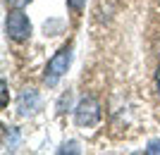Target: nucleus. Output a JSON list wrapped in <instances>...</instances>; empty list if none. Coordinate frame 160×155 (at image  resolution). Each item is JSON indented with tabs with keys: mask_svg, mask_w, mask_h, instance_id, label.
I'll return each instance as SVG.
<instances>
[{
	"mask_svg": "<svg viewBox=\"0 0 160 155\" xmlns=\"http://www.w3.org/2000/svg\"><path fill=\"white\" fill-rule=\"evenodd\" d=\"M69 62H72V46H65L60 48L58 53L48 60L46 65V74H43V79H46L48 86H55L58 81L62 79V76L67 74V69H69Z\"/></svg>",
	"mask_w": 160,
	"mask_h": 155,
	"instance_id": "1",
	"label": "nucleus"
},
{
	"mask_svg": "<svg viewBox=\"0 0 160 155\" xmlns=\"http://www.w3.org/2000/svg\"><path fill=\"white\" fill-rule=\"evenodd\" d=\"M5 31H7V36H10L12 41H17V43L29 41V36H31V22H29V17L22 12L19 7H14L12 12L7 14Z\"/></svg>",
	"mask_w": 160,
	"mask_h": 155,
	"instance_id": "2",
	"label": "nucleus"
},
{
	"mask_svg": "<svg viewBox=\"0 0 160 155\" xmlns=\"http://www.w3.org/2000/svg\"><path fill=\"white\" fill-rule=\"evenodd\" d=\"M74 122L79 124V127H96L100 122V103L96 100L93 95H86V98H81L77 103V108H74Z\"/></svg>",
	"mask_w": 160,
	"mask_h": 155,
	"instance_id": "3",
	"label": "nucleus"
},
{
	"mask_svg": "<svg viewBox=\"0 0 160 155\" xmlns=\"http://www.w3.org/2000/svg\"><path fill=\"white\" fill-rule=\"evenodd\" d=\"M38 108H41L38 91H33V88H24V91L19 93V100H17V110H19V115L22 117H29V115H33Z\"/></svg>",
	"mask_w": 160,
	"mask_h": 155,
	"instance_id": "4",
	"label": "nucleus"
},
{
	"mask_svg": "<svg viewBox=\"0 0 160 155\" xmlns=\"http://www.w3.org/2000/svg\"><path fill=\"white\" fill-rule=\"evenodd\" d=\"M19 146V134H17V129L14 127H2V148L5 150H14Z\"/></svg>",
	"mask_w": 160,
	"mask_h": 155,
	"instance_id": "5",
	"label": "nucleus"
},
{
	"mask_svg": "<svg viewBox=\"0 0 160 155\" xmlns=\"http://www.w3.org/2000/svg\"><path fill=\"white\" fill-rule=\"evenodd\" d=\"M69 100H72V93H65L60 98V103H58V112H67L69 110Z\"/></svg>",
	"mask_w": 160,
	"mask_h": 155,
	"instance_id": "6",
	"label": "nucleus"
},
{
	"mask_svg": "<svg viewBox=\"0 0 160 155\" xmlns=\"http://www.w3.org/2000/svg\"><path fill=\"white\" fill-rule=\"evenodd\" d=\"M7 100H10V95H7V81L2 79L0 81V103H2V108H7Z\"/></svg>",
	"mask_w": 160,
	"mask_h": 155,
	"instance_id": "7",
	"label": "nucleus"
},
{
	"mask_svg": "<svg viewBox=\"0 0 160 155\" xmlns=\"http://www.w3.org/2000/svg\"><path fill=\"white\" fill-rule=\"evenodd\" d=\"M67 5H69V10H74V12H81L84 5H86V0H67Z\"/></svg>",
	"mask_w": 160,
	"mask_h": 155,
	"instance_id": "8",
	"label": "nucleus"
},
{
	"mask_svg": "<svg viewBox=\"0 0 160 155\" xmlns=\"http://www.w3.org/2000/svg\"><path fill=\"white\" fill-rule=\"evenodd\" d=\"M146 153H153V155H160V141H151L148 143Z\"/></svg>",
	"mask_w": 160,
	"mask_h": 155,
	"instance_id": "9",
	"label": "nucleus"
},
{
	"mask_svg": "<svg viewBox=\"0 0 160 155\" xmlns=\"http://www.w3.org/2000/svg\"><path fill=\"white\" fill-rule=\"evenodd\" d=\"M5 2H7V5H10V7H19V10H22V7L27 5L29 0H5Z\"/></svg>",
	"mask_w": 160,
	"mask_h": 155,
	"instance_id": "10",
	"label": "nucleus"
},
{
	"mask_svg": "<svg viewBox=\"0 0 160 155\" xmlns=\"http://www.w3.org/2000/svg\"><path fill=\"white\" fill-rule=\"evenodd\" d=\"M60 150H62V153H65V150H72V153H77V143H65Z\"/></svg>",
	"mask_w": 160,
	"mask_h": 155,
	"instance_id": "11",
	"label": "nucleus"
},
{
	"mask_svg": "<svg viewBox=\"0 0 160 155\" xmlns=\"http://www.w3.org/2000/svg\"><path fill=\"white\" fill-rule=\"evenodd\" d=\"M155 88H158V95H160V67H158V72H155Z\"/></svg>",
	"mask_w": 160,
	"mask_h": 155,
	"instance_id": "12",
	"label": "nucleus"
}]
</instances>
